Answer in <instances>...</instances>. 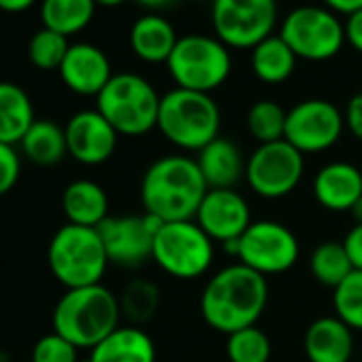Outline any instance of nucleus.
I'll return each mask as SVG.
<instances>
[{
    "label": "nucleus",
    "instance_id": "nucleus-1",
    "mask_svg": "<svg viewBox=\"0 0 362 362\" xmlns=\"http://www.w3.org/2000/svg\"><path fill=\"white\" fill-rule=\"evenodd\" d=\"M269 303L267 277L245 264H230L218 271L201 296V313L207 326L233 334L256 326Z\"/></svg>",
    "mask_w": 362,
    "mask_h": 362
},
{
    "label": "nucleus",
    "instance_id": "nucleus-2",
    "mask_svg": "<svg viewBox=\"0 0 362 362\" xmlns=\"http://www.w3.org/2000/svg\"><path fill=\"white\" fill-rule=\"evenodd\" d=\"M207 192L209 188L197 160L188 156L158 158L141 181L145 214L160 222L194 220Z\"/></svg>",
    "mask_w": 362,
    "mask_h": 362
},
{
    "label": "nucleus",
    "instance_id": "nucleus-3",
    "mask_svg": "<svg viewBox=\"0 0 362 362\" xmlns=\"http://www.w3.org/2000/svg\"><path fill=\"white\" fill-rule=\"evenodd\" d=\"M119 298L103 284L66 290L58 300L52 322L54 332L77 349H92L119 326Z\"/></svg>",
    "mask_w": 362,
    "mask_h": 362
},
{
    "label": "nucleus",
    "instance_id": "nucleus-4",
    "mask_svg": "<svg viewBox=\"0 0 362 362\" xmlns=\"http://www.w3.org/2000/svg\"><path fill=\"white\" fill-rule=\"evenodd\" d=\"M220 109L209 94L175 88L160 98L158 130L186 151H201L220 136Z\"/></svg>",
    "mask_w": 362,
    "mask_h": 362
},
{
    "label": "nucleus",
    "instance_id": "nucleus-5",
    "mask_svg": "<svg viewBox=\"0 0 362 362\" xmlns=\"http://www.w3.org/2000/svg\"><path fill=\"white\" fill-rule=\"evenodd\" d=\"M47 262L52 275L66 288H86L100 284L109 258L98 228L64 224L49 241Z\"/></svg>",
    "mask_w": 362,
    "mask_h": 362
},
{
    "label": "nucleus",
    "instance_id": "nucleus-6",
    "mask_svg": "<svg viewBox=\"0 0 362 362\" xmlns=\"http://www.w3.org/2000/svg\"><path fill=\"white\" fill-rule=\"evenodd\" d=\"M160 98L136 73H117L96 96V109L124 136H141L158 128Z\"/></svg>",
    "mask_w": 362,
    "mask_h": 362
},
{
    "label": "nucleus",
    "instance_id": "nucleus-7",
    "mask_svg": "<svg viewBox=\"0 0 362 362\" xmlns=\"http://www.w3.org/2000/svg\"><path fill=\"white\" fill-rule=\"evenodd\" d=\"M214 241L194 222H164L153 237L151 260L175 279H199L214 264Z\"/></svg>",
    "mask_w": 362,
    "mask_h": 362
},
{
    "label": "nucleus",
    "instance_id": "nucleus-8",
    "mask_svg": "<svg viewBox=\"0 0 362 362\" xmlns=\"http://www.w3.org/2000/svg\"><path fill=\"white\" fill-rule=\"evenodd\" d=\"M177 88L211 94L230 75V54L220 39L190 35L181 37L166 62Z\"/></svg>",
    "mask_w": 362,
    "mask_h": 362
},
{
    "label": "nucleus",
    "instance_id": "nucleus-9",
    "mask_svg": "<svg viewBox=\"0 0 362 362\" xmlns=\"http://www.w3.org/2000/svg\"><path fill=\"white\" fill-rule=\"evenodd\" d=\"M211 20L226 47L254 49L273 35L277 0H214Z\"/></svg>",
    "mask_w": 362,
    "mask_h": 362
},
{
    "label": "nucleus",
    "instance_id": "nucleus-10",
    "mask_svg": "<svg viewBox=\"0 0 362 362\" xmlns=\"http://www.w3.org/2000/svg\"><path fill=\"white\" fill-rule=\"evenodd\" d=\"M305 156L286 139L258 145L245 164L247 186L262 199H284L303 179Z\"/></svg>",
    "mask_w": 362,
    "mask_h": 362
},
{
    "label": "nucleus",
    "instance_id": "nucleus-11",
    "mask_svg": "<svg viewBox=\"0 0 362 362\" xmlns=\"http://www.w3.org/2000/svg\"><path fill=\"white\" fill-rule=\"evenodd\" d=\"M279 37L305 60H328L337 56L345 41V28L339 18L322 7H298L281 24Z\"/></svg>",
    "mask_w": 362,
    "mask_h": 362
},
{
    "label": "nucleus",
    "instance_id": "nucleus-12",
    "mask_svg": "<svg viewBox=\"0 0 362 362\" xmlns=\"http://www.w3.org/2000/svg\"><path fill=\"white\" fill-rule=\"evenodd\" d=\"M300 254L296 235L281 222L258 220L241 235L237 258L260 275H279L290 271Z\"/></svg>",
    "mask_w": 362,
    "mask_h": 362
},
{
    "label": "nucleus",
    "instance_id": "nucleus-13",
    "mask_svg": "<svg viewBox=\"0 0 362 362\" xmlns=\"http://www.w3.org/2000/svg\"><path fill=\"white\" fill-rule=\"evenodd\" d=\"M343 115L337 105L309 98L294 105L286 119V141L305 153H320L330 149L343 132Z\"/></svg>",
    "mask_w": 362,
    "mask_h": 362
},
{
    "label": "nucleus",
    "instance_id": "nucleus-14",
    "mask_svg": "<svg viewBox=\"0 0 362 362\" xmlns=\"http://www.w3.org/2000/svg\"><path fill=\"white\" fill-rule=\"evenodd\" d=\"M164 222L156 220L153 216H117L107 218L98 226V235L103 239L105 252L109 262L136 269L151 258L153 252V237Z\"/></svg>",
    "mask_w": 362,
    "mask_h": 362
},
{
    "label": "nucleus",
    "instance_id": "nucleus-15",
    "mask_svg": "<svg viewBox=\"0 0 362 362\" xmlns=\"http://www.w3.org/2000/svg\"><path fill=\"white\" fill-rule=\"evenodd\" d=\"M69 156L86 166H98L107 162L117 147V130L105 119L98 109L75 113L66 126Z\"/></svg>",
    "mask_w": 362,
    "mask_h": 362
},
{
    "label": "nucleus",
    "instance_id": "nucleus-16",
    "mask_svg": "<svg viewBox=\"0 0 362 362\" xmlns=\"http://www.w3.org/2000/svg\"><path fill=\"white\" fill-rule=\"evenodd\" d=\"M194 222L222 245L241 239L252 224L247 201L237 190H209L197 211Z\"/></svg>",
    "mask_w": 362,
    "mask_h": 362
},
{
    "label": "nucleus",
    "instance_id": "nucleus-17",
    "mask_svg": "<svg viewBox=\"0 0 362 362\" xmlns=\"http://www.w3.org/2000/svg\"><path fill=\"white\" fill-rule=\"evenodd\" d=\"M60 77L71 92L81 96H98L111 81L113 73L103 49L90 43H75L60 66Z\"/></svg>",
    "mask_w": 362,
    "mask_h": 362
},
{
    "label": "nucleus",
    "instance_id": "nucleus-18",
    "mask_svg": "<svg viewBox=\"0 0 362 362\" xmlns=\"http://www.w3.org/2000/svg\"><path fill=\"white\" fill-rule=\"evenodd\" d=\"M315 201L334 214L349 211L362 197V170L349 162H330L313 179Z\"/></svg>",
    "mask_w": 362,
    "mask_h": 362
},
{
    "label": "nucleus",
    "instance_id": "nucleus-19",
    "mask_svg": "<svg viewBox=\"0 0 362 362\" xmlns=\"http://www.w3.org/2000/svg\"><path fill=\"white\" fill-rule=\"evenodd\" d=\"M309 362H349L354 354V330L337 315H324L309 324L303 339Z\"/></svg>",
    "mask_w": 362,
    "mask_h": 362
},
{
    "label": "nucleus",
    "instance_id": "nucleus-20",
    "mask_svg": "<svg viewBox=\"0 0 362 362\" xmlns=\"http://www.w3.org/2000/svg\"><path fill=\"white\" fill-rule=\"evenodd\" d=\"M197 164L209 190H235V186L245 177L247 160L235 141L218 136L199 151Z\"/></svg>",
    "mask_w": 362,
    "mask_h": 362
},
{
    "label": "nucleus",
    "instance_id": "nucleus-21",
    "mask_svg": "<svg viewBox=\"0 0 362 362\" xmlns=\"http://www.w3.org/2000/svg\"><path fill=\"white\" fill-rule=\"evenodd\" d=\"M90 362H156V343L139 326H117L90 349Z\"/></svg>",
    "mask_w": 362,
    "mask_h": 362
},
{
    "label": "nucleus",
    "instance_id": "nucleus-22",
    "mask_svg": "<svg viewBox=\"0 0 362 362\" xmlns=\"http://www.w3.org/2000/svg\"><path fill=\"white\" fill-rule=\"evenodd\" d=\"M62 211L69 224L98 228L109 218V199L103 186L90 179H77L62 194Z\"/></svg>",
    "mask_w": 362,
    "mask_h": 362
},
{
    "label": "nucleus",
    "instance_id": "nucleus-23",
    "mask_svg": "<svg viewBox=\"0 0 362 362\" xmlns=\"http://www.w3.org/2000/svg\"><path fill=\"white\" fill-rule=\"evenodd\" d=\"M179 37L162 16H143L130 28V47L145 62H168Z\"/></svg>",
    "mask_w": 362,
    "mask_h": 362
},
{
    "label": "nucleus",
    "instance_id": "nucleus-24",
    "mask_svg": "<svg viewBox=\"0 0 362 362\" xmlns=\"http://www.w3.org/2000/svg\"><path fill=\"white\" fill-rule=\"evenodd\" d=\"M35 122V107L28 92L18 83L0 81V143L20 145Z\"/></svg>",
    "mask_w": 362,
    "mask_h": 362
},
{
    "label": "nucleus",
    "instance_id": "nucleus-25",
    "mask_svg": "<svg viewBox=\"0 0 362 362\" xmlns=\"http://www.w3.org/2000/svg\"><path fill=\"white\" fill-rule=\"evenodd\" d=\"M24 156L39 166H54L69 156L66 132L52 119H37L20 141Z\"/></svg>",
    "mask_w": 362,
    "mask_h": 362
},
{
    "label": "nucleus",
    "instance_id": "nucleus-26",
    "mask_svg": "<svg viewBox=\"0 0 362 362\" xmlns=\"http://www.w3.org/2000/svg\"><path fill=\"white\" fill-rule=\"evenodd\" d=\"M296 54L279 35H271L252 49V71L264 83H284L296 69Z\"/></svg>",
    "mask_w": 362,
    "mask_h": 362
},
{
    "label": "nucleus",
    "instance_id": "nucleus-27",
    "mask_svg": "<svg viewBox=\"0 0 362 362\" xmlns=\"http://www.w3.org/2000/svg\"><path fill=\"white\" fill-rule=\"evenodd\" d=\"M94 0H43L41 22L43 28L71 37L88 28V24L94 18Z\"/></svg>",
    "mask_w": 362,
    "mask_h": 362
},
{
    "label": "nucleus",
    "instance_id": "nucleus-28",
    "mask_svg": "<svg viewBox=\"0 0 362 362\" xmlns=\"http://www.w3.org/2000/svg\"><path fill=\"white\" fill-rule=\"evenodd\" d=\"M309 267H311L313 277L322 286H328L332 290L337 286H341L354 273V264H351L343 243H339V241L320 243L309 258Z\"/></svg>",
    "mask_w": 362,
    "mask_h": 362
},
{
    "label": "nucleus",
    "instance_id": "nucleus-29",
    "mask_svg": "<svg viewBox=\"0 0 362 362\" xmlns=\"http://www.w3.org/2000/svg\"><path fill=\"white\" fill-rule=\"evenodd\" d=\"M158 307H160V288L147 279H132L119 296L122 315L134 326L149 322L156 315Z\"/></svg>",
    "mask_w": 362,
    "mask_h": 362
},
{
    "label": "nucleus",
    "instance_id": "nucleus-30",
    "mask_svg": "<svg viewBox=\"0 0 362 362\" xmlns=\"http://www.w3.org/2000/svg\"><path fill=\"white\" fill-rule=\"evenodd\" d=\"M288 111L275 100H258L247 113V130L260 143H275L286 136Z\"/></svg>",
    "mask_w": 362,
    "mask_h": 362
},
{
    "label": "nucleus",
    "instance_id": "nucleus-31",
    "mask_svg": "<svg viewBox=\"0 0 362 362\" xmlns=\"http://www.w3.org/2000/svg\"><path fill=\"white\" fill-rule=\"evenodd\" d=\"M69 49V37L49 28H41L28 43V58L41 71H60Z\"/></svg>",
    "mask_w": 362,
    "mask_h": 362
},
{
    "label": "nucleus",
    "instance_id": "nucleus-32",
    "mask_svg": "<svg viewBox=\"0 0 362 362\" xmlns=\"http://www.w3.org/2000/svg\"><path fill=\"white\" fill-rule=\"evenodd\" d=\"M271 339L258 326H250L228 334L226 354L230 362H269L271 360Z\"/></svg>",
    "mask_w": 362,
    "mask_h": 362
},
{
    "label": "nucleus",
    "instance_id": "nucleus-33",
    "mask_svg": "<svg viewBox=\"0 0 362 362\" xmlns=\"http://www.w3.org/2000/svg\"><path fill=\"white\" fill-rule=\"evenodd\" d=\"M332 307L351 330H362V271H354L332 290Z\"/></svg>",
    "mask_w": 362,
    "mask_h": 362
},
{
    "label": "nucleus",
    "instance_id": "nucleus-34",
    "mask_svg": "<svg viewBox=\"0 0 362 362\" xmlns=\"http://www.w3.org/2000/svg\"><path fill=\"white\" fill-rule=\"evenodd\" d=\"M33 362H79L77 347L62 334L49 332L35 343Z\"/></svg>",
    "mask_w": 362,
    "mask_h": 362
},
{
    "label": "nucleus",
    "instance_id": "nucleus-35",
    "mask_svg": "<svg viewBox=\"0 0 362 362\" xmlns=\"http://www.w3.org/2000/svg\"><path fill=\"white\" fill-rule=\"evenodd\" d=\"M22 173V160L16 145L0 143V197L9 194Z\"/></svg>",
    "mask_w": 362,
    "mask_h": 362
},
{
    "label": "nucleus",
    "instance_id": "nucleus-36",
    "mask_svg": "<svg viewBox=\"0 0 362 362\" xmlns=\"http://www.w3.org/2000/svg\"><path fill=\"white\" fill-rule=\"evenodd\" d=\"M343 119H345L347 130H349L356 139L362 141V92L349 98V103H347V107H345Z\"/></svg>",
    "mask_w": 362,
    "mask_h": 362
},
{
    "label": "nucleus",
    "instance_id": "nucleus-37",
    "mask_svg": "<svg viewBox=\"0 0 362 362\" xmlns=\"http://www.w3.org/2000/svg\"><path fill=\"white\" fill-rule=\"evenodd\" d=\"M343 247L354 264V271H362V224H354V228L343 239Z\"/></svg>",
    "mask_w": 362,
    "mask_h": 362
},
{
    "label": "nucleus",
    "instance_id": "nucleus-38",
    "mask_svg": "<svg viewBox=\"0 0 362 362\" xmlns=\"http://www.w3.org/2000/svg\"><path fill=\"white\" fill-rule=\"evenodd\" d=\"M345 41L362 54V9L354 11L347 16V22H345Z\"/></svg>",
    "mask_w": 362,
    "mask_h": 362
},
{
    "label": "nucleus",
    "instance_id": "nucleus-39",
    "mask_svg": "<svg viewBox=\"0 0 362 362\" xmlns=\"http://www.w3.org/2000/svg\"><path fill=\"white\" fill-rule=\"evenodd\" d=\"M324 3H326V7H328L330 11L345 13V16H349V13L358 11V9H362V0H324Z\"/></svg>",
    "mask_w": 362,
    "mask_h": 362
},
{
    "label": "nucleus",
    "instance_id": "nucleus-40",
    "mask_svg": "<svg viewBox=\"0 0 362 362\" xmlns=\"http://www.w3.org/2000/svg\"><path fill=\"white\" fill-rule=\"evenodd\" d=\"M37 0H0V11L5 13H22L28 11Z\"/></svg>",
    "mask_w": 362,
    "mask_h": 362
},
{
    "label": "nucleus",
    "instance_id": "nucleus-41",
    "mask_svg": "<svg viewBox=\"0 0 362 362\" xmlns=\"http://www.w3.org/2000/svg\"><path fill=\"white\" fill-rule=\"evenodd\" d=\"M349 214H351V218H354L356 224H362V197L354 203V207L349 209Z\"/></svg>",
    "mask_w": 362,
    "mask_h": 362
},
{
    "label": "nucleus",
    "instance_id": "nucleus-42",
    "mask_svg": "<svg viewBox=\"0 0 362 362\" xmlns=\"http://www.w3.org/2000/svg\"><path fill=\"white\" fill-rule=\"evenodd\" d=\"M136 3H141L143 7H151V9H158V7H164V5L173 3V0H136Z\"/></svg>",
    "mask_w": 362,
    "mask_h": 362
},
{
    "label": "nucleus",
    "instance_id": "nucleus-43",
    "mask_svg": "<svg viewBox=\"0 0 362 362\" xmlns=\"http://www.w3.org/2000/svg\"><path fill=\"white\" fill-rule=\"evenodd\" d=\"M96 5H103V7H117L122 3H126V0H94Z\"/></svg>",
    "mask_w": 362,
    "mask_h": 362
},
{
    "label": "nucleus",
    "instance_id": "nucleus-44",
    "mask_svg": "<svg viewBox=\"0 0 362 362\" xmlns=\"http://www.w3.org/2000/svg\"><path fill=\"white\" fill-rule=\"evenodd\" d=\"M197 3H205V0H197ZM211 3H214V0H211Z\"/></svg>",
    "mask_w": 362,
    "mask_h": 362
},
{
    "label": "nucleus",
    "instance_id": "nucleus-45",
    "mask_svg": "<svg viewBox=\"0 0 362 362\" xmlns=\"http://www.w3.org/2000/svg\"><path fill=\"white\" fill-rule=\"evenodd\" d=\"M360 170H362V168H360Z\"/></svg>",
    "mask_w": 362,
    "mask_h": 362
},
{
    "label": "nucleus",
    "instance_id": "nucleus-46",
    "mask_svg": "<svg viewBox=\"0 0 362 362\" xmlns=\"http://www.w3.org/2000/svg\"><path fill=\"white\" fill-rule=\"evenodd\" d=\"M360 362H362V360H360Z\"/></svg>",
    "mask_w": 362,
    "mask_h": 362
}]
</instances>
